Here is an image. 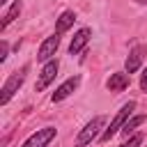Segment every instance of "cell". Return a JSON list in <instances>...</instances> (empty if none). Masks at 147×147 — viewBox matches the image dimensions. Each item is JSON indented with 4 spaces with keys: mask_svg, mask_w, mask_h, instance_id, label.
Wrapping results in <instances>:
<instances>
[{
    "mask_svg": "<svg viewBox=\"0 0 147 147\" xmlns=\"http://www.w3.org/2000/svg\"><path fill=\"white\" fill-rule=\"evenodd\" d=\"M57 48H60V34H51V37H46L44 41H41V46H39V51H37V60L39 62H51L53 60V55L57 53Z\"/></svg>",
    "mask_w": 147,
    "mask_h": 147,
    "instance_id": "cell-6",
    "label": "cell"
},
{
    "mask_svg": "<svg viewBox=\"0 0 147 147\" xmlns=\"http://www.w3.org/2000/svg\"><path fill=\"white\" fill-rule=\"evenodd\" d=\"M136 110V101H129V103H124L119 110H117V115L110 119V124H108V129H103V133L99 136V142H108L117 131H122V126L131 119V113Z\"/></svg>",
    "mask_w": 147,
    "mask_h": 147,
    "instance_id": "cell-1",
    "label": "cell"
},
{
    "mask_svg": "<svg viewBox=\"0 0 147 147\" xmlns=\"http://www.w3.org/2000/svg\"><path fill=\"white\" fill-rule=\"evenodd\" d=\"M103 124H106V117L103 115H96V117H92L83 129H80V133H78V138H76V147H87L92 140H96L103 131Z\"/></svg>",
    "mask_w": 147,
    "mask_h": 147,
    "instance_id": "cell-3",
    "label": "cell"
},
{
    "mask_svg": "<svg viewBox=\"0 0 147 147\" xmlns=\"http://www.w3.org/2000/svg\"><path fill=\"white\" fill-rule=\"evenodd\" d=\"M21 9H23V2H21V0H14V5H11V7H9L5 14H2V23H0V30H5V28L11 23V21H16V18H18V14H21Z\"/></svg>",
    "mask_w": 147,
    "mask_h": 147,
    "instance_id": "cell-12",
    "label": "cell"
},
{
    "mask_svg": "<svg viewBox=\"0 0 147 147\" xmlns=\"http://www.w3.org/2000/svg\"><path fill=\"white\" fill-rule=\"evenodd\" d=\"M145 53H147V46H142V44H140V46H133V48L129 51V57H126V62H124L129 76L140 69V64H142V60H145Z\"/></svg>",
    "mask_w": 147,
    "mask_h": 147,
    "instance_id": "cell-8",
    "label": "cell"
},
{
    "mask_svg": "<svg viewBox=\"0 0 147 147\" xmlns=\"http://www.w3.org/2000/svg\"><path fill=\"white\" fill-rule=\"evenodd\" d=\"M136 2H142V5H147V0H136Z\"/></svg>",
    "mask_w": 147,
    "mask_h": 147,
    "instance_id": "cell-17",
    "label": "cell"
},
{
    "mask_svg": "<svg viewBox=\"0 0 147 147\" xmlns=\"http://www.w3.org/2000/svg\"><path fill=\"white\" fill-rule=\"evenodd\" d=\"M74 21H76V14H74L71 9L62 11V14H60V18H57V23H55V34H62V32H67V30L74 25Z\"/></svg>",
    "mask_w": 147,
    "mask_h": 147,
    "instance_id": "cell-11",
    "label": "cell"
},
{
    "mask_svg": "<svg viewBox=\"0 0 147 147\" xmlns=\"http://www.w3.org/2000/svg\"><path fill=\"white\" fill-rule=\"evenodd\" d=\"M78 85H80V76H71V78H67L53 94H51V101L53 103H60V101H64L67 96H71L76 90H78Z\"/></svg>",
    "mask_w": 147,
    "mask_h": 147,
    "instance_id": "cell-7",
    "label": "cell"
},
{
    "mask_svg": "<svg viewBox=\"0 0 147 147\" xmlns=\"http://www.w3.org/2000/svg\"><path fill=\"white\" fill-rule=\"evenodd\" d=\"M140 90L147 92V67H145V71H142V76H140Z\"/></svg>",
    "mask_w": 147,
    "mask_h": 147,
    "instance_id": "cell-16",
    "label": "cell"
},
{
    "mask_svg": "<svg viewBox=\"0 0 147 147\" xmlns=\"http://www.w3.org/2000/svg\"><path fill=\"white\" fill-rule=\"evenodd\" d=\"M57 69H60V62H57V60L46 62V64L41 67V71H39V78H37V83H34V90H37V92H44V90L53 83V78H55Z\"/></svg>",
    "mask_w": 147,
    "mask_h": 147,
    "instance_id": "cell-5",
    "label": "cell"
},
{
    "mask_svg": "<svg viewBox=\"0 0 147 147\" xmlns=\"http://www.w3.org/2000/svg\"><path fill=\"white\" fill-rule=\"evenodd\" d=\"M55 136H57L55 126H44V129H37V133H32L21 147H48L51 140H55Z\"/></svg>",
    "mask_w": 147,
    "mask_h": 147,
    "instance_id": "cell-4",
    "label": "cell"
},
{
    "mask_svg": "<svg viewBox=\"0 0 147 147\" xmlns=\"http://www.w3.org/2000/svg\"><path fill=\"white\" fill-rule=\"evenodd\" d=\"M142 140H145V138H142V133H133V136H131L129 140H124L119 147H140V145H142Z\"/></svg>",
    "mask_w": 147,
    "mask_h": 147,
    "instance_id": "cell-14",
    "label": "cell"
},
{
    "mask_svg": "<svg viewBox=\"0 0 147 147\" xmlns=\"http://www.w3.org/2000/svg\"><path fill=\"white\" fill-rule=\"evenodd\" d=\"M25 74H28V64L21 67V69H16L14 74H9V78H7L5 85L0 87V103H2V106H7L9 99L21 90V85L25 83Z\"/></svg>",
    "mask_w": 147,
    "mask_h": 147,
    "instance_id": "cell-2",
    "label": "cell"
},
{
    "mask_svg": "<svg viewBox=\"0 0 147 147\" xmlns=\"http://www.w3.org/2000/svg\"><path fill=\"white\" fill-rule=\"evenodd\" d=\"M90 37H92V30H90V28H80V30L71 37L69 53H71V55H78L80 51H85V46L90 44Z\"/></svg>",
    "mask_w": 147,
    "mask_h": 147,
    "instance_id": "cell-9",
    "label": "cell"
},
{
    "mask_svg": "<svg viewBox=\"0 0 147 147\" xmlns=\"http://www.w3.org/2000/svg\"><path fill=\"white\" fill-rule=\"evenodd\" d=\"M5 2H7V0H0V5H5Z\"/></svg>",
    "mask_w": 147,
    "mask_h": 147,
    "instance_id": "cell-18",
    "label": "cell"
},
{
    "mask_svg": "<svg viewBox=\"0 0 147 147\" xmlns=\"http://www.w3.org/2000/svg\"><path fill=\"white\" fill-rule=\"evenodd\" d=\"M7 53H9V44L2 39V41H0V62H5V60H7Z\"/></svg>",
    "mask_w": 147,
    "mask_h": 147,
    "instance_id": "cell-15",
    "label": "cell"
},
{
    "mask_svg": "<svg viewBox=\"0 0 147 147\" xmlns=\"http://www.w3.org/2000/svg\"><path fill=\"white\" fill-rule=\"evenodd\" d=\"M129 83H131V76L126 71H117V74H110V78L106 80V87L110 92H122L129 87Z\"/></svg>",
    "mask_w": 147,
    "mask_h": 147,
    "instance_id": "cell-10",
    "label": "cell"
},
{
    "mask_svg": "<svg viewBox=\"0 0 147 147\" xmlns=\"http://www.w3.org/2000/svg\"><path fill=\"white\" fill-rule=\"evenodd\" d=\"M142 122H145V115H136V117H131V119L122 126V131H119V133H122L124 138H131V136H133V131H136V126H140Z\"/></svg>",
    "mask_w": 147,
    "mask_h": 147,
    "instance_id": "cell-13",
    "label": "cell"
}]
</instances>
